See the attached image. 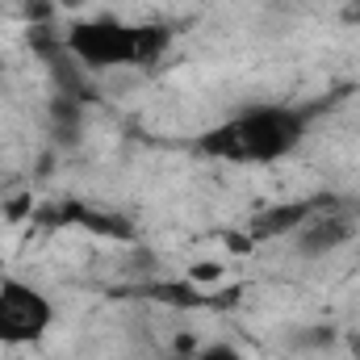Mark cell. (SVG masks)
Wrapping results in <instances>:
<instances>
[{"label":"cell","instance_id":"1","mask_svg":"<svg viewBox=\"0 0 360 360\" xmlns=\"http://www.w3.org/2000/svg\"><path fill=\"white\" fill-rule=\"evenodd\" d=\"M310 126H314V109L310 105L256 101V105L235 109L214 130H205L197 139V147L205 155H214V160H226V164L264 168V164H276V160L293 155Z\"/></svg>","mask_w":360,"mask_h":360},{"label":"cell","instance_id":"2","mask_svg":"<svg viewBox=\"0 0 360 360\" xmlns=\"http://www.w3.org/2000/svg\"><path fill=\"white\" fill-rule=\"evenodd\" d=\"M68 51L89 72H126V68H155L172 51V30L160 21H117V17H80L63 30Z\"/></svg>","mask_w":360,"mask_h":360},{"label":"cell","instance_id":"3","mask_svg":"<svg viewBox=\"0 0 360 360\" xmlns=\"http://www.w3.org/2000/svg\"><path fill=\"white\" fill-rule=\"evenodd\" d=\"M55 327V302L21 281V276H4L0 281V348H34L51 335Z\"/></svg>","mask_w":360,"mask_h":360},{"label":"cell","instance_id":"4","mask_svg":"<svg viewBox=\"0 0 360 360\" xmlns=\"http://www.w3.org/2000/svg\"><path fill=\"white\" fill-rule=\"evenodd\" d=\"M356 222H360L356 210H348V205L323 197V205L289 235V239H293V252H297L302 260H323V256H331L335 248H344V243L356 235Z\"/></svg>","mask_w":360,"mask_h":360},{"label":"cell","instance_id":"5","mask_svg":"<svg viewBox=\"0 0 360 360\" xmlns=\"http://www.w3.org/2000/svg\"><path fill=\"white\" fill-rule=\"evenodd\" d=\"M323 205V197H302V201H281V205H272L264 214H256L252 218V226H248V235L252 239H281V235H293L314 210Z\"/></svg>","mask_w":360,"mask_h":360},{"label":"cell","instance_id":"6","mask_svg":"<svg viewBox=\"0 0 360 360\" xmlns=\"http://www.w3.org/2000/svg\"><path fill=\"white\" fill-rule=\"evenodd\" d=\"M84 113H89L84 101H72V96L55 92L51 105H46V134H51V143L55 147H76L84 139Z\"/></svg>","mask_w":360,"mask_h":360},{"label":"cell","instance_id":"7","mask_svg":"<svg viewBox=\"0 0 360 360\" xmlns=\"http://www.w3.org/2000/svg\"><path fill=\"white\" fill-rule=\"evenodd\" d=\"M188 360H243V352H239L235 344H222V340H218V344H205V348H197Z\"/></svg>","mask_w":360,"mask_h":360}]
</instances>
